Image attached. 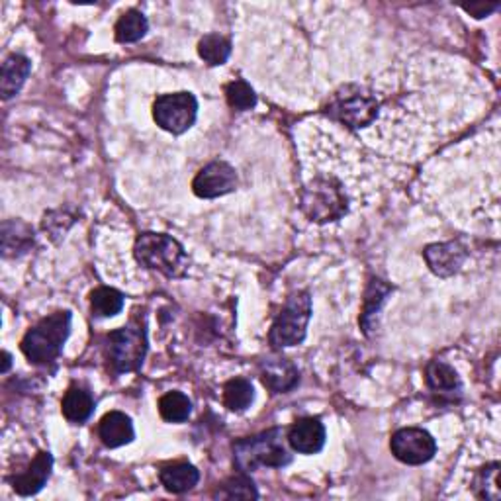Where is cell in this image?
<instances>
[{"label":"cell","mask_w":501,"mask_h":501,"mask_svg":"<svg viewBox=\"0 0 501 501\" xmlns=\"http://www.w3.org/2000/svg\"><path fill=\"white\" fill-rule=\"evenodd\" d=\"M389 291H392V288L386 286L382 281H372L371 282V288H369V292H366V300H364V314H362V319H361V324H362L366 333L371 331V319L374 318L376 311L380 309V306L386 300V296L389 294Z\"/></svg>","instance_id":"obj_28"},{"label":"cell","mask_w":501,"mask_h":501,"mask_svg":"<svg viewBox=\"0 0 501 501\" xmlns=\"http://www.w3.org/2000/svg\"><path fill=\"white\" fill-rule=\"evenodd\" d=\"M282 429H269L259 435L245 437L233 444V456L241 472H253L261 466L269 469H282V466L292 462V454L288 452L284 444Z\"/></svg>","instance_id":"obj_1"},{"label":"cell","mask_w":501,"mask_h":501,"mask_svg":"<svg viewBox=\"0 0 501 501\" xmlns=\"http://www.w3.org/2000/svg\"><path fill=\"white\" fill-rule=\"evenodd\" d=\"M288 444L300 454H316L326 447V427L316 417L296 421L288 431Z\"/></svg>","instance_id":"obj_11"},{"label":"cell","mask_w":501,"mask_h":501,"mask_svg":"<svg viewBox=\"0 0 501 501\" xmlns=\"http://www.w3.org/2000/svg\"><path fill=\"white\" fill-rule=\"evenodd\" d=\"M389 449L399 462L419 466L429 462L437 452V441L431 433L419 427H406L396 431L389 439Z\"/></svg>","instance_id":"obj_9"},{"label":"cell","mask_w":501,"mask_h":501,"mask_svg":"<svg viewBox=\"0 0 501 501\" xmlns=\"http://www.w3.org/2000/svg\"><path fill=\"white\" fill-rule=\"evenodd\" d=\"M226 98L228 104L233 110H239V112H245V110H251L257 104V94L251 88V85L247 81H231L226 86Z\"/></svg>","instance_id":"obj_27"},{"label":"cell","mask_w":501,"mask_h":501,"mask_svg":"<svg viewBox=\"0 0 501 501\" xmlns=\"http://www.w3.org/2000/svg\"><path fill=\"white\" fill-rule=\"evenodd\" d=\"M51 469H53V456L46 451L38 452L36 459L30 462V466L24 472L10 478V484H13L16 494L33 496V494H38L43 486H46V482L51 476Z\"/></svg>","instance_id":"obj_12"},{"label":"cell","mask_w":501,"mask_h":501,"mask_svg":"<svg viewBox=\"0 0 501 501\" xmlns=\"http://www.w3.org/2000/svg\"><path fill=\"white\" fill-rule=\"evenodd\" d=\"M198 103L191 93H171L161 94L153 104V120L165 131L173 136H181L188 131L196 121Z\"/></svg>","instance_id":"obj_8"},{"label":"cell","mask_w":501,"mask_h":501,"mask_svg":"<svg viewBox=\"0 0 501 501\" xmlns=\"http://www.w3.org/2000/svg\"><path fill=\"white\" fill-rule=\"evenodd\" d=\"M98 435L108 449H120L133 441L136 431H133V423L126 414H121V411H110V414H106L103 421H100Z\"/></svg>","instance_id":"obj_14"},{"label":"cell","mask_w":501,"mask_h":501,"mask_svg":"<svg viewBox=\"0 0 501 501\" xmlns=\"http://www.w3.org/2000/svg\"><path fill=\"white\" fill-rule=\"evenodd\" d=\"M69 333L71 311H55L26 333L22 339V353L33 364H49L61 354Z\"/></svg>","instance_id":"obj_3"},{"label":"cell","mask_w":501,"mask_h":501,"mask_svg":"<svg viewBox=\"0 0 501 501\" xmlns=\"http://www.w3.org/2000/svg\"><path fill=\"white\" fill-rule=\"evenodd\" d=\"M106 354L110 366L118 374L139 371L148 354L146 324L136 318L128 326L110 333Z\"/></svg>","instance_id":"obj_4"},{"label":"cell","mask_w":501,"mask_h":501,"mask_svg":"<svg viewBox=\"0 0 501 501\" xmlns=\"http://www.w3.org/2000/svg\"><path fill=\"white\" fill-rule=\"evenodd\" d=\"M499 8V3H472V4H462V10L464 13H469L470 16L474 18H486L489 16L492 13H496V10Z\"/></svg>","instance_id":"obj_30"},{"label":"cell","mask_w":501,"mask_h":501,"mask_svg":"<svg viewBox=\"0 0 501 501\" xmlns=\"http://www.w3.org/2000/svg\"><path fill=\"white\" fill-rule=\"evenodd\" d=\"M31 71V61L24 55L14 53L3 63V76H0V93L4 100H10L20 93Z\"/></svg>","instance_id":"obj_15"},{"label":"cell","mask_w":501,"mask_h":501,"mask_svg":"<svg viewBox=\"0 0 501 501\" xmlns=\"http://www.w3.org/2000/svg\"><path fill=\"white\" fill-rule=\"evenodd\" d=\"M63 416L71 423H85L94 411V398L85 386L73 384L63 398Z\"/></svg>","instance_id":"obj_17"},{"label":"cell","mask_w":501,"mask_h":501,"mask_svg":"<svg viewBox=\"0 0 501 501\" xmlns=\"http://www.w3.org/2000/svg\"><path fill=\"white\" fill-rule=\"evenodd\" d=\"M161 484L173 494H184L188 489H192L198 480L200 472L188 462H173L161 469Z\"/></svg>","instance_id":"obj_18"},{"label":"cell","mask_w":501,"mask_h":501,"mask_svg":"<svg viewBox=\"0 0 501 501\" xmlns=\"http://www.w3.org/2000/svg\"><path fill=\"white\" fill-rule=\"evenodd\" d=\"M10 369V354L4 353V366H3V372H6Z\"/></svg>","instance_id":"obj_31"},{"label":"cell","mask_w":501,"mask_h":501,"mask_svg":"<svg viewBox=\"0 0 501 501\" xmlns=\"http://www.w3.org/2000/svg\"><path fill=\"white\" fill-rule=\"evenodd\" d=\"M378 100L362 86H343L339 93L331 96L327 104V114L341 121L351 130H361L371 126L378 118Z\"/></svg>","instance_id":"obj_6"},{"label":"cell","mask_w":501,"mask_h":501,"mask_svg":"<svg viewBox=\"0 0 501 501\" xmlns=\"http://www.w3.org/2000/svg\"><path fill=\"white\" fill-rule=\"evenodd\" d=\"M218 496L228 499H257L259 492L247 472H241L221 484V492H218Z\"/></svg>","instance_id":"obj_26"},{"label":"cell","mask_w":501,"mask_h":501,"mask_svg":"<svg viewBox=\"0 0 501 501\" xmlns=\"http://www.w3.org/2000/svg\"><path fill=\"white\" fill-rule=\"evenodd\" d=\"M141 266L157 271L166 278H183L188 273V255L184 247L165 233H141L133 247Z\"/></svg>","instance_id":"obj_2"},{"label":"cell","mask_w":501,"mask_h":501,"mask_svg":"<svg viewBox=\"0 0 501 501\" xmlns=\"http://www.w3.org/2000/svg\"><path fill=\"white\" fill-rule=\"evenodd\" d=\"M261 378H263V384L266 388H271L273 392H276V394H282V392H288V389H292L296 386L298 371L291 361L273 359V361H266L263 364Z\"/></svg>","instance_id":"obj_16"},{"label":"cell","mask_w":501,"mask_h":501,"mask_svg":"<svg viewBox=\"0 0 501 501\" xmlns=\"http://www.w3.org/2000/svg\"><path fill=\"white\" fill-rule=\"evenodd\" d=\"M198 55L204 59V63L211 67L224 65L231 55V43L228 38L219 36V33H208L198 43Z\"/></svg>","instance_id":"obj_23"},{"label":"cell","mask_w":501,"mask_h":501,"mask_svg":"<svg viewBox=\"0 0 501 501\" xmlns=\"http://www.w3.org/2000/svg\"><path fill=\"white\" fill-rule=\"evenodd\" d=\"M159 414L169 423H183L192 414L191 398L183 392H166L159 399Z\"/></svg>","instance_id":"obj_25"},{"label":"cell","mask_w":501,"mask_h":501,"mask_svg":"<svg viewBox=\"0 0 501 501\" xmlns=\"http://www.w3.org/2000/svg\"><path fill=\"white\" fill-rule=\"evenodd\" d=\"M425 378H427V384L433 392H439V394L461 392V378H459V374H456L452 366H449L447 362H443V361L429 362L427 371H425Z\"/></svg>","instance_id":"obj_20"},{"label":"cell","mask_w":501,"mask_h":501,"mask_svg":"<svg viewBox=\"0 0 501 501\" xmlns=\"http://www.w3.org/2000/svg\"><path fill=\"white\" fill-rule=\"evenodd\" d=\"M499 462L486 466L476 476V496L482 499H499Z\"/></svg>","instance_id":"obj_29"},{"label":"cell","mask_w":501,"mask_h":501,"mask_svg":"<svg viewBox=\"0 0 501 501\" xmlns=\"http://www.w3.org/2000/svg\"><path fill=\"white\" fill-rule=\"evenodd\" d=\"M33 245V231L22 221H4L3 224V255L16 257L26 253Z\"/></svg>","instance_id":"obj_19"},{"label":"cell","mask_w":501,"mask_h":501,"mask_svg":"<svg viewBox=\"0 0 501 501\" xmlns=\"http://www.w3.org/2000/svg\"><path fill=\"white\" fill-rule=\"evenodd\" d=\"M91 308L96 318H114L124 309V294L116 288H96L91 296Z\"/></svg>","instance_id":"obj_24"},{"label":"cell","mask_w":501,"mask_h":501,"mask_svg":"<svg viewBox=\"0 0 501 501\" xmlns=\"http://www.w3.org/2000/svg\"><path fill=\"white\" fill-rule=\"evenodd\" d=\"M237 188V173L226 161H214L200 171L192 183V191L198 198H219Z\"/></svg>","instance_id":"obj_10"},{"label":"cell","mask_w":501,"mask_h":501,"mask_svg":"<svg viewBox=\"0 0 501 501\" xmlns=\"http://www.w3.org/2000/svg\"><path fill=\"white\" fill-rule=\"evenodd\" d=\"M304 214L318 224L341 219L349 210L343 184L333 176H321L311 181L302 194Z\"/></svg>","instance_id":"obj_5"},{"label":"cell","mask_w":501,"mask_h":501,"mask_svg":"<svg viewBox=\"0 0 501 501\" xmlns=\"http://www.w3.org/2000/svg\"><path fill=\"white\" fill-rule=\"evenodd\" d=\"M466 249L461 243L451 241V243H435L423 251L429 269L437 276H451L461 269L466 261Z\"/></svg>","instance_id":"obj_13"},{"label":"cell","mask_w":501,"mask_h":501,"mask_svg":"<svg viewBox=\"0 0 501 501\" xmlns=\"http://www.w3.org/2000/svg\"><path fill=\"white\" fill-rule=\"evenodd\" d=\"M148 30H149L148 18L143 16L139 10H130V13H126L118 20V24L114 28V36L120 43H133L146 36Z\"/></svg>","instance_id":"obj_22"},{"label":"cell","mask_w":501,"mask_h":501,"mask_svg":"<svg viewBox=\"0 0 501 501\" xmlns=\"http://www.w3.org/2000/svg\"><path fill=\"white\" fill-rule=\"evenodd\" d=\"M253 399L255 389L247 378H233V380H229L224 386V404L229 411L241 414V411H245L253 404Z\"/></svg>","instance_id":"obj_21"},{"label":"cell","mask_w":501,"mask_h":501,"mask_svg":"<svg viewBox=\"0 0 501 501\" xmlns=\"http://www.w3.org/2000/svg\"><path fill=\"white\" fill-rule=\"evenodd\" d=\"M311 318V298L308 292H294L286 300L281 314L271 329V344L274 349L296 347L306 339V329Z\"/></svg>","instance_id":"obj_7"}]
</instances>
